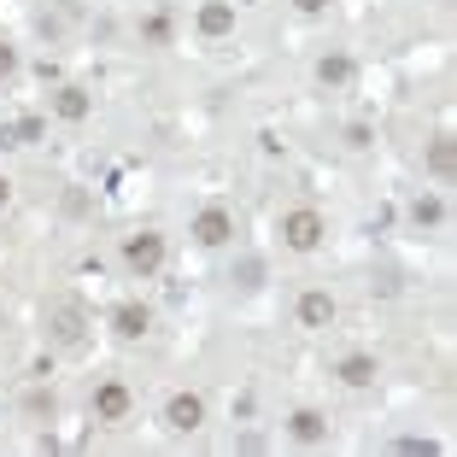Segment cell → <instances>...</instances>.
Returning <instances> with one entry per match:
<instances>
[{
	"instance_id": "ffe728a7",
	"label": "cell",
	"mask_w": 457,
	"mask_h": 457,
	"mask_svg": "<svg viewBox=\"0 0 457 457\" xmlns=\"http://www.w3.org/2000/svg\"><path fill=\"white\" fill-rule=\"evenodd\" d=\"M18 71V54H12V41H0V82Z\"/></svg>"
},
{
	"instance_id": "d6986e66",
	"label": "cell",
	"mask_w": 457,
	"mask_h": 457,
	"mask_svg": "<svg viewBox=\"0 0 457 457\" xmlns=\"http://www.w3.org/2000/svg\"><path fill=\"white\" fill-rule=\"evenodd\" d=\"M399 452H422V457H434L440 445H434V440H417V434H404V440H399Z\"/></svg>"
},
{
	"instance_id": "7402d4cb",
	"label": "cell",
	"mask_w": 457,
	"mask_h": 457,
	"mask_svg": "<svg viewBox=\"0 0 457 457\" xmlns=\"http://www.w3.org/2000/svg\"><path fill=\"white\" fill-rule=\"evenodd\" d=\"M6 200H12V182H6V176H0V212H6Z\"/></svg>"
},
{
	"instance_id": "8992f818",
	"label": "cell",
	"mask_w": 457,
	"mask_h": 457,
	"mask_svg": "<svg viewBox=\"0 0 457 457\" xmlns=\"http://www.w3.org/2000/svg\"><path fill=\"white\" fill-rule=\"evenodd\" d=\"M129 387H123V381H100V387H95V417L100 422H123V417H129Z\"/></svg>"
},
{
	"instance_id": "4fadbf2b",
	"label": "cell",
	"mask_w": 457,
	"mask_h": 457,
	"mask_svg": "<svg viewBox=\"0 0 457 457\" xmlns=\"http://www.w3.org/2000/svg\"><path fill=\"white\" fill-rule=\"evenodd\" d=\"M317 82H323V88H346L352 82V59L346 54H323L317 59Z\"/></svg>"
},
{
	"instance_id": "44dd1931",
	"label": "cell",
	"mask_w": 457,
	"mask_h": 457,
	"mask_svg": "<svg viewBox=\"0 0 457 457\" xmlns=\"http://www.w3.org/2000/svg\"><path fill=\"white\" fill-rule=\"evenodd\" d=\"M294 6H299V12H323L328 0H294Z\"/></svg>"
},
{
	"instance_id": "8fae6325",
	"label": "cell",
	"mask_w": 457,
	"mask_h": 457,
	"mask_svg": "<svg viewBox=\"0 0 457 457\" xmlns=\"http://www.w3.org/2000/svg\"><path fill=\"white\" fill-rule=\"evenodd\" d=\"M194 24H200V36L223 41L228 29H235V0H205V6H200V18H194Z\"/></svg>"
},
{
	"instance_id": "5bb4252c",
	"label": "cell",
	"mask_w": 457,
	"mask_h": 457,
	"mask_svg": "<svg viewBox=\"0 0 457 457\" xmlns=\"http://www.w3.org/2000/svg\"><path fill=\"white\" fill-rule=\"evenodd\" d=\"M170 36H176L170 12H147L141 18V41H147V47H170Z\"/></svg>"
},
{
	"instance_id": "52a82bcc",
	"label": "cell",
	"mask_w": 457,
	"mask_h": 457,
	"mask_svg": "<svg viewBox=\"0 0 457 457\" xmlns=\"http://www.w3.org/2000/svg\"><path fill=\"white\" fill-rule=\"evenodd\" d=\"M335 317H340L335 294H323V287H311V294H299V323H305V328H328Z\"/></svg>"
},
{
	"instance_id": "e0dca14e",
	"label": "cell",
	"mask_w": 457,
	"mask_h": 457,
	"mask_svg": "<svg viewBox=\"0 0 457 457\" xmlns=\"http://www.w3.org/2000/svg\"><path fill=\"white\" fill-rule=\"evenodd\" d=\"M41 135H47V123H41V118H18V147H36Z\"/></svg>"
},
{
	"instance_id": "7c38bea8",
	"label": "cell",
	"mask_w": 457,
	"mask_h": 457,
	"mask_svg": "<svg viewBox=\"0 0 457 457\" xmlns=\"http://www.w3.org/2000/svg\"><path fill=\"white\" fill-rule=\"evenodd\" d=\"M287 434H294L299 445H323L328 422H323V411H294V417H287Z\"/></svg>"
},
{
	"instance_id": "9a60e30c",
	"label": "cell",
	"mask_w": 457,
	"mask_h": 457,
	"mask_svg": "<svg viewBox=\"0 0 457 457\" xmlns=\"http://www.w3.org/2000/svg\"><path fill=\"white\" fill-rule=\"evenodd\" d=\"M411 223H417V228H440V223H445V200H434V194H422V200L411 205Z\"/></svg>"
},
{
	"instance_id": "30bf717a",
	"label": "cell",
	"mask_w": 457,
	"mask_h": 457,
	"mask_svg": "<svg viewBox=\"0 0 457 457\" xmlns=\"http://www.w3.org/2000/svg\"><path fill=\"white\" fill-rule=\"evenodd\" d=\"M112 328H118L123 340H141V335H147V328H153V311L141 305V299H123V305L112 311Z\"/></svg>"
},
{
	"instance_id": "2e32d148",
	"label": "cell",
	"mask_w": 457,
	"mask_h": 457,
	"mask_svg": "<svg viewBox=\"0 0 457 457\" xmlns=\"http://www.w3.org/2000/svg\"><path fill=\"white\" fill-rule=\"evenodd\" d=\"M452 164H457V147H452V135H440V141L428 147V170L434 176H452Z\"/></svg>"
},
{
	"instance_id": "ac0fdd59",
	"label": "cell",
	"mask_w": 457,
	"mask_h": 457,
	"mask_svg": "<svg viewBox=\"0 0 457 457\" xmlns=\"http://www.w3.org/2000/svg\"><path fill=\"white\" fill-rule=\"evenodd\" d=\"M376 135H370V123H346V147H370Z\"/></svg>"
},
{
	"instance_id": "ba28073f",
	"label": "cell",
	"mask_w": 457,
	"mask_h": 457,
	"mask_svg": "<svg viewBox=\"0 0 457 457\" xmlns=\"http://www.w3.org/2000/svg\"><path fill=\"white\" fill-rule=\"evenodd\" d=\"M54 112L65 123H82L88 112H95V95H88V88H77V82H59V88H54Z\"/></svg>"
},
{
	"instance_id": "7a4b0ae2",
	"label": "cell",
	"mask_w": 457,
	"mask_h": 457,
	"mask_svg": "<svg viewBox=\"0 0 457 457\" xmlns=\"http://www.w3.org/2000/svg\"><path fill=\"white\" fill-rule=\"evenodd\" d=\"M159 264H164V235L159 228H141V235L123 241V270H129V276H153Z\"/></svg>"
},
{
	"instance_id": "3957f363",
	"label": "cell",
	"mask_w": 457,
	"mask_h": 457,
	"mask_svg": "<svg viewBox=\"0 0 457 457\" xmlns=\"http://www.w3.org/2000/svg\"><path fill=\"white\" fill-rule=\"evenodd\" d=\"M82 328H88V311H82L77 299H59V305L47 311V340H54V346H82Z\"/></svg>"
},
{
	"instance_id": "6da1fadb",
	"label": "cell",
	"mask_w": 457,
	"mask_h": 457,
	"mask_svg": "<svg viewBox=\"0 0 457 457\" xmlns=\"http://www.w3.org/2000/svg\"><path fill=\"white\" fill-rule=\"evenodd\" d=\"M323 235H328V223H323V212H311V205H294V212L282 217V241L294 246V253H317Z\"/></svg>"
},
{
	"instance_id": "9c48e42d",
	"label": "cell",
	"mask_w": 457,
	"mask_h": 457,
	"mask_svg": "<svg viewBox=\"0 0 457 457\" xmlns=\"http://www.w3.org/2000/svg\"><path fill=\"white\" fill-rule=\"evenodd\" d=\"M335 376L346 381V387H370V381L381 376V363H376V352H346V358L335 363Z\"/></svg>"
},
{
	"instance_id": "277c9868",
	"label": "cell",
	"mask_w": 457,
	"mask_h": 457,
	"mask_svg": "<svg viewBox=\"0 0 457 457\" xmlns=\"http://www.w3.org/2000/svg\"><path fill=\"white\" fill-rule=\"evenodd\" d=\"M164 422H170L176 434H194L205 422V399L200 393H170V399H164Z\"/></svg>"
},
{
	"instance_id": "5b68a950",
	"label": "cell",
	"mask_w": 457,
	"mask_h": 457,
	"mask_svg": "<svg viewBox=\"0 0 457 457\" xmlns=\"http://www.w3.org/2000/svg\"><path fill=\"white\" fill-rule=\"evenodd\" d=\"M228 235H235V217H228L223 205H205V212L194 217V241L200 246H223Z\"/></svg>"
}]
</instances>
